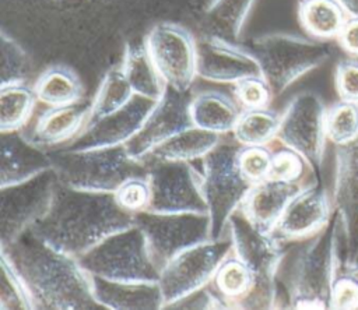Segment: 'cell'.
Instances as JSON below:
<instances>
[{"instance_id":"obj_40","label":"cell","mask_w":358,"mask_h":310,"mask_svg":"<svg viewBox=\"0 0 358 310\" xmlns=\"http://www.w3.org/2000/svg\"><path fill=\"white\" fill-rule=\"evenodd\" d=\"M234 85V95L242 110L267 108L274 95L263 75L248 77Z\"/></svg>"},{"instance_id":"obj_4","label":"cell","mask_w":358,"mask_h":310,"mask_svg":"<svg viewBox=\"0 0 358 310\" xmlns=\"http://www.w3.org/2000/svg\"><path fill=\"white\" fill-rule=\"evenodd\" d=\"M59 182L74 189L115 193L134 176H148V165L133 158L124 145L50 154Z\"/></svg>"},{"instance_id":"obj_39","label":"cell","mask_w":358,"mask_h":310,"mask_svg":"<svg viewBox=\"0 0 358 310\" xmlns=\"http://www.w3.org/2000/svg\"><path fill=\"white\" fill-rule=\"evenodd\" d=\"M273 151L266 145H241L238 165L243 176L253 184L264 180L270 175Z\"/></svg>"},{"instance_id":"obj_10","label":"cell","mask_w":358,"mask_h":310,"mask_svg":"<svg viewBox=\"0 0 358 310\" xmlns=\"http://www.w3.org/2000/svg\"><path fill=\"white\" fill-rule=\"evenodd\" d=\"M232 253L229 235L218 240H207L186 249L173 257L162 270L159 288L165 307L207 286L222 260Z\"/></svg>"},{"instance_id":"obj_25","label":"cell","mask_w":358,"mask_h":310,"mask_svg":"<svg viewBox=\"0 0 358 310\" xmlns=\"http://www.w3.org/2000/svg\"><path fill=\"white\" fill-rule=\"evenodd\" d=\"M255 286L250 268L234 253L218 265L208 288L221 302L222 309H242V303Z\"/></svg>"},{"instance_id":"obj_5","label":"cell","mask_w":358,"mask_h":310,"mask_svg":"<svg viewBox=\"0 0 358 310\" xmlns=\"http://www.w3.org/2000/svg\"><path fill=\"white\" fill-rule=\"evenodd\" d=\"M228 235L232 240V253L255 275V286L242 303V309H277V274L284 258L278 237L255 226L241 208L229 218Z\"/></svg>"},{"instance_id":"obj_21","label":"cell","mask_w":358,"mask_h":310,"mask_svg":"<svg viewBox=\"0 0 358 310\" xmlns=\"http://www.w3.org/2000/svg\"><path fill=\"white\" fill-rule=\"evenodd\" d=\"M302 189L301 183L267 177L252 186L239 208L255 226L273 232L291 200Z\"/></svg>"},{"instance_id":"obj_28","label":"cell","mask_w":358,"mask_h":310,"mask_svg":"<svg viewBox=\"0 0 358 310\" xmlns=\"http://www.w3.org/2000/svg\"><path fill=\"white\" fill-rule=\"evenodd\" d=\"M34 92L36 99L48 106H64L80 101L83 87L71 67L53 64L36 78Z\"/></svg>"},{"instance_id":"obj_18","label":"cell","mask_w":358,"mask_h":310,"mask_svg":"<svg viewBox=\"0 0 358 310\" xmlns=\"http://www.w3.org/2000/svg\"><path fill=\"white\" fill-rule=\"evenodd\" d=\"M333 205L344 239L345 261L358 260V137L337 148Z\"/></svg>"},{"instance_id":"obj_43","label":"cell","mask_w":358,"mask_h":310,"mask_svg":"<svg viewBox=\"0 0 358 310\" xmlns=\"http://www.w3.org/2000/svg\"><path fill=\"white\" fill-rule=\"evenodd\" d=\"M338 42L348 54L358 56V17L347 18L338 35Z\"/></svg>"},{"instance_id":"obj_36","label":"cell","mask_w":358,"mask_h":310,"mask_svg":"<svg viewBox=\"0 0 358 310\" xmlns=\"http://www.w3.org/2000/svg\"><path fill=\"white\" fill-rule=\"evenodd\" d=\"M29 73V60L24 49L6 32L0 35V82L1 87L24 82Z\"/></svg>"},{"instance_id":"obj_15","label":"cell","mask_w":358,"mask_h":310,"mask_svg":"<svg viewBox=\"0 0 358 310\" xmlns=\"http://www.w3.org/2000/svg\"><path fill=\"white\" fill-rule=\"evenodd\" d=\"M190 99L186 92L168 87L164 96L155 103L141 128L124 144L127 152L144 161L158 145L193 126L189 112Z\"/></svg>"},{"instance_id":"obj_26","label":"cell","mask_w":358,"mask_h":310,"mask_svg":"<svg viewBox=\"0 0 358 310\" xmlns=\"http://www.w3.org/2000/svg\"><path fill=\"white\" fill-rule=\"evenodd\" d=\"M222 135L192 126L171 137L144 158V161H194L203 159Z\"/></svg>"},{"instance_id":"obj_30","label":"cell","mask_w":358,"mask_h":310,"mask_svg":"<svg viewBox=\"0 0 358 310\" xmlns=\"http://www.w3.org/2000/svg\"><path fill=\"white\" fill-rule=\"evenodd\" d=\"M256 0H211L206 10L208 35L234 42L239 38Z\"/></svg>"},{"instance_id":"obj_3","label":"cell","mask_w":358,"mask_h":310,"mask_svg":"<svg viewBox=\"0 0 358 310\" xmlns=\"http://www.w3.org/2000/svg\"><path fill=\"white\" fill-rule=\"evenodd\" d=\"M345 263L341 221L334 209L330 221L296 254L288 282V307L330 309L334 278Z\"/></svg>"},{"instance_id":"obj_16","label":"cell","mask_w":358,"mask_h":310,"mask_svg":"<svg viewBox=\"0 0 358 310\" xmlns=\"http://www.w3.org/2000/svg\"><path fill=\"white\" fill-rule=\"evenodd\" d=\"M197 77L221 84L263 75L257 57L249 49H243L231 40L204 35L196 39Z\"/></svg>"},{"instance_id":"obj_31","label":"cell","mask_w":358,"mask_h":310,"mask_svg":"<svg viewBox=\"0 0 358 310\" xmlns=\"http://www.w3.org/2000/svg\"><path fill=\"white\" fill-rule=\"evenodd\" d=\"M122 67L109 68L102 77L98 91L91 102V113L87 123L95 121L126 106L134 96Z\"/></svg>"},{"instance_id":"obj_24","label":"cell","mask_w":358,"mask_h":310,"mask_svg":"<svg viewBox=\"0 0 358 310\" xmlns=\"http://www.w3.org/2000/svg\"><path fill=\"white\" fill-rule=\"evenodd\" d=\"M189 112L193 126L222 135L234 130L242 109L227 94L206 91L190 99Z\"/></svg>"},{"instance_id":"obj_20","label":"cell","mask_w":358,"mask_h":310,"mask_svg":"<svg viewBox=\"0 0 358 310\" xmlns=\"http://www.w3.org/2000/svg\"><path fill=\"white\" fill-rule=\"evenodd\" d=\"M53 169L50 154L21 130L0 131V187L25 182Z\"/></svg>"},{"instance_id":"obj_27","label":"cell","mask_w":358,"mask_h":310,"mask_svg":"<svg viewBox=\"0 0 358 310\" xmlns=\"http://www.w3.org/2000/svg\"><path fill=\"white\" fill-rule=\"evenodd\" d=\"M122 70L136 95L158 102L168 85L161 77L145 46H127L124 50Z\"/></svg>"},{"instance_id":"obj_37","label":"cell","mask_w":358,"mask_h":310,"mask_svg":"<svg viewBox=\"0 0 358 310\" xmlns=\"http://www.w3.org/2000/svg\"><path fill=\"white\" fill-rule=\"evenodd\" d=\"M330 309L358 310V260L340 267L331 286Z\"/></svg>"},{"instance_id":"obj_12","label":"cell","mask_w":358,"mask_h":310,"mask_svg":"<svg viewBox=\"0 0 358 310\" xmlns=\"http://www.w3.org/2000/svg\"><path fill=\"white\" fill-rule=\"evenodd\" d=\"M326 112L322 98L305 91L289 101L280 119L277 140L301 154L312 170H319L323 161Z\"/></svg>"},{"instance_id":"obj_8","label":"cell","mask_w":358,"mask_h":310,"mask_svg":"<svg viewBox=\"0 0 358 310\" xmlns=\"http://www.w3.org/2000/svg\"><path fill=\"white\" fill-rule=\"evenodd\" d=\"M274 95L282 94L296 80L322 66L331 47L322 39L274 32L256 38L250 49Z\"/></svg>"},{"instance_id":"obj_38","label":"cell","mask_w":358,"mask_h":310,"mask_svg":"<svg viewBox=\"0 0 358 310\" xmlns=\"http://www.w3.org/2000/svg\"><path fill=\"white\" fill-rule=\"evenodd\" d=\"M308 168L310 166L301 154L287 145H282L273 151L268 177L288 183H301Z\"/></svg>"},{"instance_id":"obj_7","label":"cell","mask_w":358,"mask_h":310,"mask_svg":"<svg viewBox=\"0 0 358 310\" xmlns=\"http://www.w3.org/2000/svg\"><path fill=\"white\" fill-rule=\"evenodd\" d=\"M77 260L90 275L110 281L158 282L161 276L145 235L136 223L109 235Z\"/></svg>"},{"instance_id":"obj_33","label":"cell","mask_w":358,"mask_h":310,"mask_svg":"<svg viewBox=\"0 0 358 310\" xmlns=\"http://www.w3.org/2000/svg\"><path fill=\"white\" fill-rule=\"evenodd\" d=\"M280 119L281 116L267 108L242 110L232 130L234 138L241 145H267L277 138Z\"/></svg>"},{"instance_id":"obj_44","label":"cell","mask_w":358,"mask_h":310,"mask_svg":"<svg viewBox=\"0 0 358 310\" xmlns=\"http://www.w3.org/2000/svg\"><path fill=\"white\" fill-rule=\"evenodd\" d=\"M350 17H358V0H337Z\"/></svg>"},{"instance_id":"obj_17","label":"cell","mask_w":358,"mask_h":310,"mask_svg":"<svg viewBox=\"0 0 358 310\" xmlns=\"http://www.w3.org/2000/svg\"><path fill=\"white\" fill-rule=\"evenodd\" d=\"M155 103V101L134 95L117 112L87 123L64 149L85 151L124 145L141 128Z\"/></svg>"},{"instance_id":"obj_19","label":"cell","mask_w":358,"mask_h":310,"mask_svg":"<svg viewBox=\"0 0 358 310\" xmlns=\"http://www.w3.org/2000/svg\"><path fill=\"white\" fill-rule=\"evenodd\" d=\"M334 212L333 198L319 184L303 187L288 204L273 233L280 239L298 240L316 235Z\"/></svg>"},{"instance_id":"obj_9","label":"cell","mask_w":358,"mask_h":310,"mask_svg":"<svg viewBox=\"0 0 358 310\" xmlns=\"http://www.w3.org/2000/svg\"><path fill=\"white\" fill-rule=\"evenodd\" d=\"M134 223L145 235L151 256L159 270L186 249L211 240L208 214L144 209L134 214Z\"/></svg>"},{"instance_id":"obj_14","label":"cell","mask_w":358,"mask_h":310,"mask_svg":"<svg viewBox=\"0 0 358 310\" xmlns=\"http://www.w3.org/2000/svg\"><path fill=\"white\" fill-rule=\"evenodd\" d=\"M144 46L166 85L187 92L197 77L193 35L179 24L159 22L145 35Z\"/></svg>"},{"instance_id":"obj_22","label":"cell","mask_w":358,"mask_h":310,"mask_svg":"<svg viewBox=\"0 0 358 310\" xmlns=\"http://www.w3.org/2000/svg\"><path fill=\"white\" fill-rule=\"evenodd\" d=\"M96 302L109 310H158L165 307L158 282H120L91 275Z\"/></svg>"},{"instance_id":"obj_11","label":"cell","mask_w":358,"mask_h":310,"mask_svg":"<svg viewBox=\"0 0 358 310\" xmlns=\"http://www.w3.org/2000/svg\"><path fill=\"white\" fill-rule=\"evenodd\" d=\"M151 198L147 211L207 214L203 175L189 161H144Z\"/></svg>"},{"instance_id":"obj_35","label":"cell","mask_w":358,"mask_h":310,"mask_svg":"<svg viewBox=\"0 0 358 310\" xmlns=\"http://www.w3.org/2000/svg\"><path fill=\"white\" fill-rule=\"evenodd\" d=\"M0 309L1 310H32L31 296L10 260L0 257Z\"/></svg>"},{"instance_id":"obj_6","label":"cell","mask_w":358,"mask_h":310,"mask_svg":"<svg viewBox=\"0 0 358 310\" xmlns=\"http://www.w3.org/2000/svg\"><path fill=\"white\" fill-rule=\"evenodd\" d=\"M239 148L241 144L235 138H221L203 158V191L213 240L228 235L231 215L242 205L253 186L238 165Z\"/></svg>"},{"instance_id":"obj_42","label":"cell","mask_w":358,"mask_h":310,"mask_svg":"<svg viewBox=\"0 0 358 310\" xmlns=\"http://www.w3.org/2000/svg\"><path fill=\"white\" fill-rule=\"evenodd\" d=\"M334 84L340 99L358 103V60L344 59L336 67Z\"/></svg>"},{"instance_id":"obj_1","label":"cell","mask_w":358,"mask_h":310,"mask_svg":"<svg viewBox=\"0 0 358 310\" xmlns=\"http://www.w3.org/2000/svg\"><path fill=\"white\" fill-rule=\"evenodd\" d=\"M22 279L34 309L39 310H101L91 285V275L78 260L32 233L24 230L8 244H0Z\"/></svg>"},{"instance_id":"obj_32","label":"cell","mask_w":358,"mask_h":310,"mask_svg":"<svg viewBox=\"0 0 358 310\" xmlns=\"http://www.w3.org/2000/svg\"><path fill=\"white\" fill-rule=\"evenodd\" d=\"M34 88L25 82L4 85L0 88V131H15L28 121L35 108Z\"/></svg>"},{"instance_id":"obj_13","label":"cell","mask_w":358,"mask_h":310,"mask_svg":"<svg viewBox=\"0 0 358 310\" xmlns=\"http://www.w3.org/2000/svg\"><path fill=\"white\" fill-rule=\"evenodd\" d=\"M59 179L53 169L0 187V244H8L49 209Z\"/></svg>"},{"instance_id":"obj_34","label":"cell","mask_w":358,"mask_h":310,"mask_svg":"<svg viewBox=\"0 0 358 310\" xmlns=\"http://www.w3.org/2000/svg\"><path fill=\"white\" fill-rule=\"evenodd\" d=\"M326 134L337 147L347 145L358 137V103L340 99L326 112Z\"/></svg>"},{"instance_id":"obj_2","label":"cell","mask_w":358,"mask_h":310,"mask_svg":"<svg viewBox=\"0 0 358 310\" xmlns=\"http://www.w3.org/2000/svg\"><path fill=\"white\" fill-rule=\"evenodd\" d=\"M133 223L134 215L119 207L113 193L81 190L57 182L48 212L29 229L52 247L77 258Z\"/></svg>"},{"instance_id":"obj_29","label":"cell","mask_w":358,"mask_h":310,"mask_svg":"<svg viewBox=\"0 0 358 310\" xmlns=\"http://www.w3.org/2000/svg\"><path fill=\"white\" fill-rule=\"evenodd\" d=\"M298 18L306 34L326 40L338 38L347 21V13L337 0H301Z\"/></svg>"},{"instance_id":"obj_23","label":"cell","mask_w":358,"mask_h":310,"mask_svg":"<svg viewBox=\"0 0 358 310\" xmlns=\"http://www.w3.org/2000/svg\"><path fill=\"white\" fill-rule=\"evenodd\" d=\"M91 102H76L64 106H50L36 120L29 140L41 147L62 144L74 138L87 124Z\"/></svg>"},{"instance_id":"obj_41","label":"cell","mask_w":358,"mask_h":310,"mask_svg":"<svg viewBox=\"0 0 358 310\" xmlns=\"http://www.w3.org/2000/svg\"><path fill=\"white\" fill-rule=\"evenodd\" d=\"M119 207L129 214H137L147 209L151 198L148 176H134L127 179L113 193Z\"/></svg>"}]
</instances>
